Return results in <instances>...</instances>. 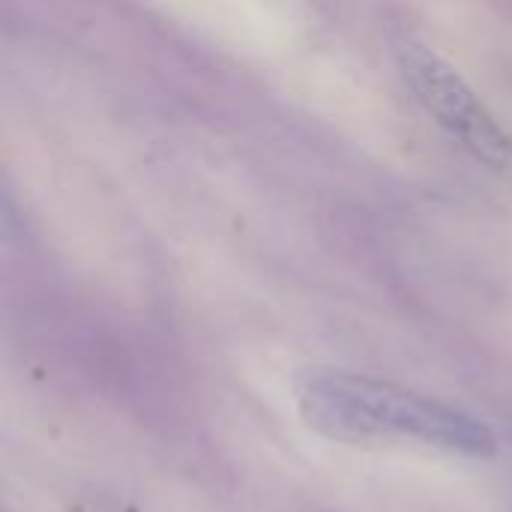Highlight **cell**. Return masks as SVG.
<instances>
[{
	"instance_id": "1",
	"label": "cell",
	"mask_w": 512,
	"mask_h": 512,
	"mask_svg": "<svg viewBox=\"0 0 512 512\" xmlns=\"http://www.w3.org/2000/svg\"><path fill=\"white\" fill-rule=\"evenodd\" d=\"M297 405L303 420L333 441H417L459 456L495 453V438L480 420L342 369H306L297 378Z\"/></svg>"
},
{
	"instance_id": "2",
	"label": "cell",
	"mask_w": 512,
	"mask_h": 512,
	"mask_svg": "<svg viewBox=\"0 0 512 512\" xmlns=\"http://www.w3.org/2000/svg\"><path fill=\"white\" fill-rule=\"evenodd\" d=\"M402 78L414 90L417 102L444 126L477 162L498 177L512 180V135L471 90V84L426 42L402 33L393 42Z\"/></svg>"
}]
</instances>
